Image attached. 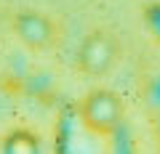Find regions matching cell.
<instances>
[{"label": "cell", "mask_w": 160, "mask_h": 154, "mask_svg": "<svg viewBox=\"0 0 160 154\" xmlns=\"http://www.w3.org/2000/svg\"><path fill=\"white\" fill-rule=\"evenodd\" d=\"M142 21H144V29L149 32V37L160 45V0H152L142 8Z\"/></svg>", "instance_id": "5"}, {"label": "cell", "mask_w": 160, "mask_h": 154, "mask_svg": "<svg viewBox=\"0 0 160 154\" xmlns=\"http://www.w3.org/2000/svg\"><path fill=\"white\" fill-rule=\"evenodd\" d=\"M11 29L16 35V40L32 53L56 51L59 43H62V24L51 13L38 11V8L19 11L11 21Z\"/></svg>", "instance_id": "3"}, {"label": "cell", "mask_w": 160, "mask_h": 154, "mask_svg": "<svg viewBox=\"0 0 160 154\" xmlns=\"http://www.w3.org/2000/svg\"><path fill=\"white\" fill-rule=\"evenodd\" d=\"M0 154H43V143H40L35 130H29V128H13V130H8L3 136Z\"/></svg>", "instance_id": "4"}, {"label": "cell", "mask_w": 160, "mask_h": 154, "mask_svg": "<svg viewBox=\"0 0 160 154\" xmlns=\"http://www.w3.org/2000/svg\"><path fill=\"white\" fill-rule=\"evenodd\" d=\"M123 58V43L118 32L109 27H93L91 32L80 40L78 53H75V69L83 77H107Z\"/></svg>", "instance_id": "2"}, {"label": "cell", "mask_w": 160, "mask_h": 154, "mask_svg": "<svg viewBox=\"0 0 160 154\" xmlns=\"http://www.w3.org/2000/svg\"><path fill=\"white\" fill-rule=\"evenodd\" d=\"M75 120L96 141H109L120 133L123 120H126L123 98L109 88H93L80 98L75 109Z\"/></svg>", "instance_id": "1"}]
</instances>
